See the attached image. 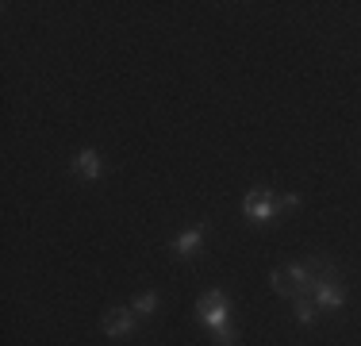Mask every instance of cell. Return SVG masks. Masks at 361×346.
Returning <instances> with one entry per match:
<instances>
[{"label": "cell", "instance_id": "obj_10", "mask_svg": "<svg viewBox=\"0 0 361 346\" xmlns=\"http://www.w3.org/2000/svg\"><path fill=\"white\" fill-rule=\"evenodd\" d=\"M212 335H216V342H219V346H235V342H238V331H235V327H231V323L216 327V331H212Z\"/></svg>", "mask_w": 361, "mask_h": 346}, {"label": "cell", "instance_id": "obj_11", "mask_svg": "<svg viewBox=\"0 0 361 346\" xmlns=\"http://www.w3.org/2000/svg\"><path fill=\"white\" fill-rule=\"evenodd\" d=\"M292 208H300V196H281V212H292Z\"/></svg>", "mask_w": 361, "mask_h": 346}, {"label": "cell", "instance_id": "obj_5", "mask_svg": "<svg viewBox=\"0 0 361 346\" xmlns=\"http://www.w3.org/2000/svg\"><path fill=\"white\" fill-rule=\"evenodd\" d=\"M315 304L319 308H342L346 304V289H342L338 277H331V281H323L319 289H315Z\"/></svg>", "mask_w": 361, "mask_h": 346}, {"label": "cell", "instance_id": "obj_9", "mask_svg": "<svg viewBox=\"0 0 361 346\" xmlns=\"http://www.w3.org/2000/svg\"><path fill=\"white\" fill-rule=\"evenodd\" d=\"M296 319H300V323H315V304H312V300H307V297H296Z\"/></svg>", "mask_w": 361, "mask_h": 346}, {"label": "cell", "instance_id": "obj_4", "mask_svg": "<svg viewBox=\"0 0 361 346\" xmlns=\"http://www.w3.org/2000/svg\"><path fill=\"white\" fill-rule=\"evenodd\" d=\"M269 285L281 292V297H300V285H304V270H300V266H281V270H273Z\"/></svg>", "mask_w": 361, "mask_h": 346}, {"label": "cell", "instance_id": "obj_8", "mask_svg": "<svg viewBox=\"0 0 361 346\" xmlns=\"http://www.w3.org/2000/svg\"><path fill=\"white\" fill-rule=\"evenodd\" d=\"M154 311H158V292H142L135 300V316H154Z\"/></svg>", "mask_w": 361, "mask_h": 346}, {"label": "cell", "instance_id": "obj_3", "mask_svg": "<svg viewBox=\"0 0 361 346\" xmlns=\"http://www.w3.org/2000/svg\"><path fill=\"white\" fill-rule=\"evenodd\" d=\"M135 308H111L104 311V335H111V339H127V335L135 331Z\"/></svg>", "mask_w": 361, "mask_h": 346}, {"label": "cell", "instance_id": "obj_2", "mask_svg": "<svg viewBox=\"0 0 361 346\" xmlns=\"http://www.w3.org/2000/svg\"><path fill=\"white\" fill-rule=\"evenodd\" d=\"M227 316H231V300H227V292H208V297H200L196 300V319H200L208 331H216V327L227 323Z\"/></svg>", "mask_w": 361, "mask_h": 346}, {"label": "cell", "instance_id": "obj_1", "mask_svg": "<svg viewBox=\"0 0 361 346\" xmlns=\"http://www.w3.org/2000/svg\"><path fill=\"white\" fill-rule=\"evenodd\" d=\"M243 212H246V220H257V223H273L281 215V196L273 193V189H250L246 193V201H243Z\"/></svg>", "mask_w": 361, "mask_h": 346}, {"label": "cell", "instance_id": "obj_7", "mask_svg": "<svg viewBox=\"0 0 361 346\" xmlns=\"http://www.w3.org/2000/svg\"><path fill=\"white\" fill-rule=\"evenodd\" d=\"M73 173H77V177H85V181L100 177V154L97 150H81L73 158Z\"/></svg>", "mask_w": 361, "mask_h": 346}, {"label": "cell", "instance_id": "obj_6", "mask_svg": "<svg viewBox=\"0 0 361 346\" xmlns=\"http://www.w3.org/2000/svg\"><path fill=\"white\" fill-rule=\"evenodd\" d=\"M200 242H204V227H188L173 239V254L177 258H192L196 250H200Z\"/></svg>", "mask_w": 361, "mask_h": 346}]
</instances>
